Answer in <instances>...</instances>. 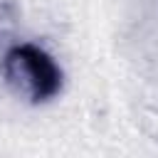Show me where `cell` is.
Segmentation results:
<instances>
[{"label":"cell","mask_w":158,"mask_h":158,"mask_svg":"<svg viewBox=\"0 0 158 158\" xmlns=\"http://www.w3.org/2000/svg\"><path fill=\"white\" fill-rule=\"evenodd\" d=\"M10 84L30 99H47L59 89V69L49 54L35 44H20L7 54L5 62Z\"/></svg>","instance_id":"6da1fadb"}]
</instances>
